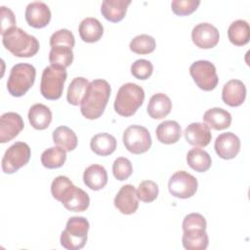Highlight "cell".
<instances>
[{
  "instance_id": "obj_1",
  "label": "cell",
  "mask_w": 250,
  "mask_h": 250,
  "mask_svg": "<svg viewBox=\"0 0 250 250\" xmlns=\"http://www.w3.org/2000/svg\"><path fill=\"white\" fill-rule=\"evenodd\" d=\"M110 85L104 79L90 82L87 92L80 104V111L87 119H97L104 111L110 96Z\"/></svg>"
},
{
  "instance_id": "obj_2",
  "label": "cell",
  "mask_w": 250,
  "mask_h": 250,
  "mask_svg": "<svg viewBox=\"0 0 250 250\" xmlns=\"http://www.w3.org/2000/svg\"><path fill=\"white\" fill-rule=\"evenodd\" d=\"M2 42L9 52L20 58L33 57L40 47L36 37L17 26L2 34Z\"/></svg>"
},
{
  "instance_id": "obj_3",
  "label": "cell",
  "mask_w": 250,
  "mask_h": 250,
  "mask_svg": "<svg viewBox=\"0 0 250 250\" xmlns=\"http://www.w3.org/2000/svg\"><path fill=\"white\" fill-rule=\"evenodd\" d=\"M144 100V89L138 84L128 82L119 88L114 101V109L119 115L129 117L138 110Z\"/></svg>"
},
{
  "instance_id": "obj_4",
  "label": "cell",
  "mask_w": 250,
  "mask_h": 250,
  "mask_svg": "<svg viewBox=\"0 0 250 250\" xmlns=\"http://www.w3.org/2000/svg\"><path fill=\"white\" fill-rule=\"evenodd\" d=\"M90 229L89 222L84 217H71L61 234V245L67 250H79L87 241V234Z\"/></svg>"
},
{
  "instance_id": "obj_5",
  "label": "cell",
  "mask_w": 250,
  "mask_h": 250,
  "mask_svg": "<svg viewBox=\"0 0 250 250\" xmlns=\"http://www.w3.org/2000/svg\"><path fill=\"white\" fill-rule=\"evenodd\" d=\"M36 76V69L29 63L15 64L7 81L8 92L13 97L23 96L33 85Z\"/></svg>"
},
{
  "instance_id": "obj_6",
  "label": "cell",
  "mask_w": 250,
  "mask_h": 250,
  "mask_svg": "<svg viewBox=\"0 0 250 250\" xmlns=\"http://www.w3.org/2000/svg\"><path fill=\"white\" fill-rule=\"evenodd\" d=\"M67 73L64 67L55 64L46 66L42 72L40 92L47 100H58L61 98L63 90V84Z\"/></svg>"
},
{
  "instance_id": "obj_7",
  "label": "cell",
  "mask_w": 250,
  "mask_h": 250,
  "mask_svg": "<svg viewBox=\"0 0 250 250\" xmlns=\"http://www.w3.org/2000/svg\"><path fill=\"white\" fill-rule=\"evenodd\" d=\"M151 137L148 130L141 125H131L123 133V144L128 151L141 154L151 146Z\"/></svg>"
},
{
  "instance_id": "obj_8",
  "label": "cell",
  "mask_w": 250,
  "mask_h": 250,
  "mask_svg": "<svg viewBox=\"0 0 250 250\" xmlns=\"http://www.w3.org/2000/svg\"><path fill=\"white\" fill-rule=\"evenodd\" d=\"M189 73L195 84L203 91H211L219 82L215 65L205 60H199L191 63Z\"/></svg>"
},
{
  "instance_id": "obj_9",
  "label": "cell",
  "mask_w": 250,
  "mask_h": 250,
  "mask_svg": "<svg viewBox=\"0 0 250 250\" xmlns=\"http://www.w3.org/2000/svg\"><path fill=\"white\" fill-rule=\"evenodd\" d=\"M30 147L26 143L16 142L4 153L2 170L6 174H13L27 164L30 158Z\"/></svg>"
},
{
  "instance_id": "obj_10",
  "label": "cell",
  "mask_w": 250,
  "mask_h": 250,
  "mask_svg": "<svg viewBox=\"0 0 250 250\" xmlns=\"http://www.w3.org/2000/svg\"><path fill=\"white\" fill-rule=\"evenodd\" d=\"M197 180L187 171H177L168 182L170 193L178 198H189L195 194L197 190Z\"/></svg>"
},
{
  "instance_id": "obj_11",
  "label": "cell",
  "mask_w": 250,
  "mask_h": 250,
  "mask_svg": "<svg viewBox=\"0 0 250 250\" xmlns=\"http://www.w3.org/2000/svg\"><path fill=\"white\" fill-rule=\"evenodd\" d=\"M191 39L198 48L211 49L218 44L220 33L217 27L213 24L201 22L192 28Z\"/></svg>"
},
{
  "instance_id": "obj_12",
  "label": "cell",
  "mask_w": 250,
  "mask_h": 250,
  "mask_svg": "<svg viewBox=\"0 0 250 250\" xmlns=\"http://www.w3.org/2000/svg\"><path fill=\"white\" fill-rule=\"evenodd\" d=\"M60 201L69 211L83 212L90 205V197L86 191L80 188L70 185L62 193Z\"/></svg>"
},
{
  "instance_id": "obj_13",
  "label": "cell",
  "mask_w": 250,
  "mask_h": 250,
  "mask_svg": "<svg viewBox=\"0 0 250 250\" xmlns=\"http://www.w3.org/2000/svg\"><path fill=\"white\" fill-rule=\"evenodd\" d=\"M21 116L16 112H5L0 117V143L12 141L23 129Z\"/></svg>"
},
{
  "instance_id": "obj_14",
  "label": "cell",
  "mask_w": 250,
  "mask_h": 250,
  "mask_svg": "<svg viewBox=\"0 0 250 250\" xmlns=\"http://www.w3.org/2000/svg\"><path fill=\"white\" fill-rule=\"evenodd\" d=\"M24 16L27 23L30 26L42 28L50 22L51 10L46 3L34 1L26 6Z\"/></svg>"
},
{
  "instance_id": "obj_15",
  "label": "cell",
  "mask_w": 250,
  "mask_h": 250,
  "mask_svg": "<svg viewBox=\"0 0 250 250\" xmlns=\"http://www.w3.org/2000/svg\"><path fill=\"white\" fill-rule=\"evenodd\" d=\"M214 147L221 158L232 159L240 150V141L234 133H222L216 138Z\"/></svg>"
},
{
  "instance_id": "obj_16",
  "label": "cell",
  "mask_w": 250,
  "mask_h": 250,
  "mask_svg": "<svg viewBox=\"0 0 250 250\" xmlns=\"http://www.w3.org/2000/svg\"><path fill=\"white\" fill-rule=\"evenodd\" d=\"M113 203L118 211H120L122 214H134L139 207L137 190L135 187L132 185H125L121 187L114 197Z\"/></svg>"
},
{
  "instance_id": "obj_17",
  "label": "cell",
  "mask_w": 250,
  "mask_h": 250,
  "mask_svg": "<svg viewBox=\"0 0 250 250\" xmlns=\"http://www.w3.org/2000/svg\"><path fill=\"white\" fill-rule=\"evenodd\" d=\"M246 98V87L241 80L231 79L228 81L222 90V99L229 106H238Z\"/></svg>"
},
{
  "instance_id": "obj_18",
  "label": "cell",
  "mask_w": 250,
  "mask_h": 250,
  "mask_svg": "<svg viewBox=\"0 0 250 250\" xmlns=\"http://www.w3.org/2000/svg\"><path fill=\"white\" fill-rule=\"evenodd\" d=\"M186 141L194 146L204 147L211 142V132L210 129L203 123L193 122L188 125L184 132Z\"/></svg>"
},
{
  "instance_id": "obj_19",
  "label": "cell",
  "mask_w": 250,
  "mask_h": 250,
  "mask_svg": "<svg viewBox=\"0 0 250 250\" xmlns=\"http://www.w3.org/2000/svg\"><path fill=\"white\" fill-rule=\"evenodd\" d=\"M84 184L93 190H100L107 184V173L104 166L92 164L83 173Z\"/></svg>"
},
{
  "instance_id": "obj_20",
  "label": "cell",
  "mask_w": 250,
  "mask_h": 250,
  "mask_svg": "<svg viewBox=\"0 0 250 250\" xmlns=\"http://www.w3.org/2000/svg\"><path fill=\"white\" fill-rule=\"evenodd\" d=\"M204 124L213 130H224L230 126L231 115L221 107H212L205 111L203 115Z\"/></svg>"
},
{
  "instance_id": "obj_21",
  "label": "cell",
  "mask_w": 250,
  "mask_h": 250,
  "mask_svg": "<svg viewBox=\"0 0 250 250\" xmlns=\"http://www.w3.org/2000/svg\"><path fill=\"white\" fill-rule=\"evenodd\" d=\"M131 0H104L102 2V15L109 21H120L126 15Z\"/></svg>"
},
{
  "instance_id": "obj_22",
  "label": "cell",
  "mask_w": 250,
  "mask_h": 250,
  "mask_svg": "<svg viewBox=\"0 0 250 250\" xmlns=\"http://www.w3.org/2000/svg\"><path fill=\"white\" fill-rule=\"evenodd\" d=\"M172 109L170 98L163 94L157 93L151 96L147 104V113L153 119H162L166 117Z\"/></svg>"
},
{
  "instance_id": "obj_23",
  "label": "cell",
  "mask_w": 250,
  "mask_h": 250,
  "mask_svg": "<svg viewBox=\"0 0 250 250\" xmlns=\"http://www.w3.org/2000/svg\"><path fill=\"white\" fill-rule=\"evenodd\" d=\"M79 35L84 42L94 43L101 39L104 34L103 24L96 18H85L78 27Z\"/></svg>"
},
{
  "instance_id": "obj_24",
  "label": "cell",
  "mask_w": 250,
  "mask_h": 250,
  "mask_svg": "<svg viewBox=\"0 0 250 250\" xmlns=\"http://www.w3.org/2000/svg\"><path fill=\"white\" fill-rule=\"evenodd\" d=\"M182 242L187 250H205L208 247L209 238L205 229H193L184 230Z\"/></svg>"
},
{
  "instance_id": "obj_25",
  "label": "cell",
  "mask_w": 250,
  "mask_h": 250,
  "mask_svg": "<svg viewBox=\"0 0 250 250\" xmlns=\"http://www.w3.org/2000/svg\"><path fill=\"white\" fill-rule=\"evenodd\" d=\"M157 140L165 145L177 143L182 136V128L175 120H165L161 122L156 130Z\"/></svg>"
},
{
  "instance_id": "obj_26",
  "label": "cell",
  "mask_w": 250,
  "mask_h": 250,
  "mask_svg": "<svg viewBox=\"0 0 250 250\" xmlns=\"http://www.w3.org/2000/svg\"><path fill=\"white\" fill-rule=\"evenodd\" d=\"M28 120L34 129L44 130L52 121V111L43 104H35L28 110Z\"/></svg>"
},
{
  "instance_id": "obj_27",
  "label": "cell",
  "mask_w": 250,
  "mask_h": 250,
  "mask_svg": "<svg viewBox=\"0 0 250 250\" xmlns=\"http://www.w3.org/2000/svg\"><path fill=\"white\" fill-rule=\"evenodd\" d=\"M116 139L108 133L95 135L90 142L91 149L98 155L106 156L111 154L116 148Z\"/></svg>"
},
{
  "instance_id": "obj_28",
  "label": "cell",
  "mask_w": 250,
  "mask_h": 250,
  "mask_svg": "<svg viewBox=\"0 0 250 250\" xmlns=\"http://www.w3.org/2000/svg\"><path fill=\"white\" fill-rule=\"evenodd\" d=\"M229 41L235 46H243L249 42L250 27L244 20H236L230 23L228 29Z\"/></svg>"
},
{
  "instance_id": "obj_29",
  "label": "cell",
  "mask_w": 250,
  "mask_h": 250,
  "mask_svg": "<svg viewBox=\"0 0 250 250\" xmlns=\"http://www.w3.org/2000/svg\"><path fill=\"white\" fill-rule=\"evenodd\" d=\"M187 162L188 166L196 172H206L212 164L211 156L209 153L198 147L191 148L187 154Z\"/></svg>"
},
{
  "instance_id": "obj_30",
  "label": "cell",
  "mask_w": 250,
  "mask_h": 250,
  "mask_svg": "<svg viewBox=\"0 0 250 250\" xmlns=\"http://www.w3.org/2000/svg\"><path fill=\"white\" fill-rule=\"evenodd\" d=\"M53 142L65 151H71L77 146V137L69 127L59 126L53 132Z\"/></svg>"
},
{
  "instance_id": "obj_31",
  "label": "cell",
  "mask_w": 250,
  "mask_h": 250,
  "mask_svg": "<svg viewBox=\"0 0 250 250\" xmlns=\"http://www.w3.org/2000/svg\"><path fill=\"white\" fill-rule=\"evenodd\" d=\"M89 84L90 82L88 81V79L84 77L73 78V80L70 82L67 88V93H66L67 102L73 105L80 104L87 92Z\"/></svg>"
},
{
  "instance_id": "obj_32",
  "label": "cell",
  "mask_w": 250,
  "mask_h": 250,
  "mask_svg": "<svg viewBox=\"0 0 250 250\" xmlns=\"http://www.w3.org/2000/svg\"><path fill=\"white\" fill-rule=\"evenodd\" d=\"M66 160V151L60 146H52L41 154V163L48 169L62 167Z\"/></svg>"
},
{
  "instance_id": "obj_33",
  "label": "cell",
  "mask_w": 250,
  "mask_h": 250,
  "mask_svg": "<svg viewBox=\"0 0 250 250\" xmlns=\"http://www.w3.org/2000/svg\"><path fill=\"white\" fill-rule=\"evenodd\" d=\"M73 61L72 48L68 46H54L51 47L49 53V62L51 64L60 65L64 68L69 66Z\"/></svg>"
},
{
  "instance_id": "obj_34",
  "label": "cell",
  "mask_w": 250,
  "mask_h": 250,
  "mask_svg": "<svg viewBox=\"0 0 250 250\" xmlns=\"http://www.w3.org/2000/svg\"><path fill=\"white\" fill-rule=\"evenodd\" d=\"M130 50L139 55L150 54L156 47L155 39L148 34H140L135 36L130 42Z\"/></svg>"
},
{
  "instance_id": "obj_35",
  "label": "cell",
  "mask_w": 250,
  "mask_h": 250,
  "mask_svg": "<svg viewBox=\"0 0 250 250\" xmlns=\"http://www.w3.org/2000/svg\"><path fill=\"white\" fill-rule=\"evenodd\" d=\"M158 186L152 181H143L137 189V196L143 202H152L158 196Z\"/></svg>"
},
{
  "instance_id": "obj_36",
  "label": "cell",
  "mask_w": 250,
  "mask_h": 250,
  "mask_svg": "<svg viewBox=\"0 0 250 250\" xmlns=\"http://www.w3.org/2000/svg\"><path fill=\"white\" fill-rule=\"evenodd\" d=\"M112 173L116 180H127L133 173V166L131 161L126 157H118L112 164Z\"/></svg>"
},
{
  "instance_id": "obj_37",
  "label": "cell",
  "mask_w": 250,
  "mask_h": 250,
  "mask_svg": "<svg viewBox=\"0 0 250 250\" xmlns=\"http://www.w3.org/2000/svg\"><path fill=\"white\" fill-rule=\"evenodd\" d=\"M75 39L72 32L66 28L59 29L55 31L50 37V46H68L73 48Z\"/></svg>"
},
{
  "instance_id": "obj_38",
  "label": "cell",
  "mask_w": 250,
  "mask_h": 250,
  "mask_svg": "<svg viewBox=\"0 0 250 250\" xmlns=\"http://www.w3.org/2000/svg\"><path fill=\"white\" fill-rule=\"evenodd\" d=\"M153 65L152 63L145 59L135 61L131 65V73L137 79L146 80L152 74Z\"/></svg>"
},
{
  "instance_id": "obj_39",
  "label": "cell",
  "mask_w": 250,
  "mask_h": 250,
  "mask_svg": "<svg viewBox=\"0 0 250 250\" xmlns=\"http://www.w3.org/2000/svg\"><path fill=\"white\" fill-rule=\"evenodd\" d=\"M198 0H173L171 2V8L174 14L178 16H188L193 13L199 6Z\"/></svg>"
},
{
  "instance_id": "obj_40",
  "label": "cell",
  "mask_w": 250,
  "mask_h": 250,
  "mask_svg": "<svg viewBox=\"0 0 250 250\" xmlns=\"http://www.w3.org/2000/svg\"><path fill=\"white\" fill-rule=\"evenodd\" d=\"M206 226H207V223L205 218L199 213H190L187 215L184 218V221L182 224L183 230L193 229H206Z\"/></svg>"
},
{
  "instance_id": "obj_41",
  "label": "cell",
  "mask_w": 250,
  "mask_h": 250,
  "mask_svg": "<svg viewBox=\"0 0 250 250\" xmlns=\"http://www.w3.org/2000/svg\"><path fill=\"white\" fill-rule=\"evenodd\" d=\"M70 185H72V182L65 176H58L55 178L51 185V192L53 197L60 201L62 193Z\"/></svg>"
},
{
  "instance_id": "obj_42",
  "label": "cell",
  "mask_w": 250,
  "mask_h": 250,
  "mask_svg": "<svg viewBox=\"0 0 250 250\" xmlns=\"http://www.w3.org/2000/svg\"><path fill=\"white\" fill-rule=\"evenodd\" d=\"M0 17H1V34H4L11 28L16 27V18L13 11L6 6L0 7Z\"/></svg>"
}]
</instances>
